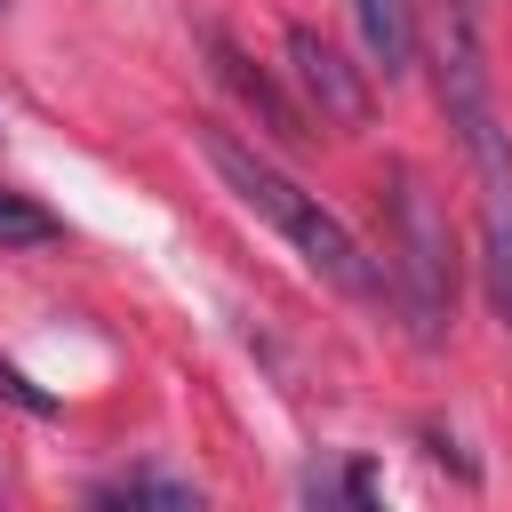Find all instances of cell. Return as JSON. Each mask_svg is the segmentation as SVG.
<instances>
[{
  "mask_svg": "<svg viewBox=\"0 0 512 512\" xmlns=\"http://www.w3.org/2000/svg\"><path fill=\"white\" fill-rule=\"evenodd\" d=\"M200 152H208V168L224 176V192L240 200V208H256L328 288H344V296H384V272H376V256L352 240V224L336 216V208H320V192H304L288 168H272L256 144H240L232 128H200Z\"/></svg>",
  "mask_w": 512,
  "mask_h": 512,
  "instance_id": "obj_1",
  "label": "cell"
},
{
  "mask_svg": "<svg viewBox=\"0 0 512 512\" xmlns=\"http://www.w3.org/2000/svg\"><path fill=\"white\" fill-rule=\"evenodd\" d=\"M440 104H448V120L472 152V176H480V272H488L496 320L512 328V136L488 104V64H480V40L464 16L440 48Z\"/></svg>",
  "mask_w": 512,
  "mask_h": 512,
  "instance_id": "obj_2",
  "label": "cell"
},
{
  "mask_svg": "<svg viewBox=\"0 0 512 512\" xmlns=\"http://www.w3.org/2000/svg\"><path fill=\"white\" fill-rule=\"evenodd\" d=\"M392 280H400V304H408V328L432 344L448 328V304H456V272H448V216L432 208L424 176L400 160L392 168Z\"/></svg>",
  "mask_w": 512,
  "mask_h": 512,
  "instance_id": "obj_3",
  "label": "cell"
},
{
  "mask_svg": "<svg viewBox=\"0 0 512 512\" xmlns=\"http://www.w3.org/2000/svg\"><path fill=\"white\" fill-rule=\"evenodd\" d=\"M280 56H288V80H296V96H304V120H320V128H368V80H360L312 24H288Z\"/></svg>",
  "mask_w": 512,
  "mask_h": 512,
  "instance_id": "obj_4",
  "label": "cell"
},
{
  "mask_svg": "<svg viewBox=\"0 0 512 512\" xmlns=\"http://www.w3.org/2000/svg\"><path fill=\"white\" fill-rule=\"evenodd\" d=\"M352 24H360V48H368V64L392 80V72H408V56H416V16H408V0H352Z\"/></svg>",
  "mask_w": 512,
  "mask_h": 512,
  "instance_id": "obj_5",
  "label": "cell"
},
{
  "mask_svg": "<svg viewBox=\"0 0 512 512\" xmlns=\"http://www.w3.org/2000/svg\"><path fill=\"white\" fill-rule=\"evenodd\" d=\"M96 504H152V512H192L200 488L192 480H168V472H120L96 488Z\"/></svg>",
  "mask_w": 512,
  "mask_h": 512,
  "instance_id": "obj_6",
  "label": "cell"
},
{
  "mask_svg": "<svg viewBox=\"0 0 512 512\" xmlns=\"http://www.w3.org/2000/svg\"><path fill=\"white\" fill-rule=\"evenodd\" d=\"M64 224L40 208V200H24V192H0V248H48Z\"/></svg>",
  "mask_w": 512,
  "mask_h": 512,
  "instance_id": "obj_7",
  "label": "cell"
}]
</instances>
